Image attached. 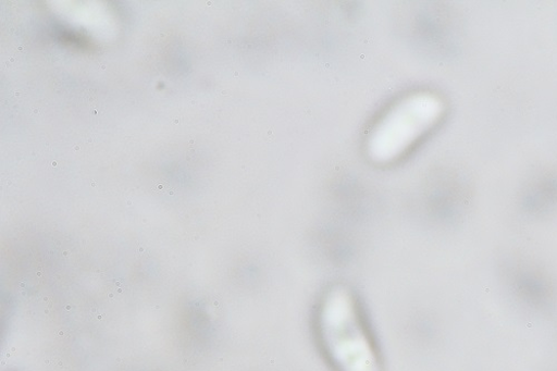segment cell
<instances>
[{
	"mask_svg": "<svg viewBox=\"0 0 557 371\" xmlns=\"http://www.w3.org/2000/svg\"><path fill=\"white\" fill-rule=\"evenodd\" d=\"M101 70L106 71L107 66L106 65H101Z\"/></svg>",
	"mask_w": 557,
	"mask_h": 371,
	"instance_id": "6",
	"label": "cell"
},
{
	"mask_svg": "<svg viewBox=\"0 0 557 371\" xmlns=\"http://www.w3.org/2000/svg\"><path fill=\"white\" fill-rule=\"evenodd\" d=\"M152 191L159 196H173L175 194V190L172 188V185L168 181L162 178L154 182Z\"/></svg>",
	"mask_w": 557,
	"mask_h": 371,
	"instance_id": "2",
	"label": "cell"
},
{
	"mask_svg": "<svg viewBox=\"0 0 557 371\" xmlns=\"http://www.w3.org/2000/svg\"><path fill=\"white\" fill-rule=\"evenodd\" d=\"M318 334L324 354L337 371H382L381 359L358 304L345 288L322 300Z\"/></svg>",
	"mask_w": 557,
	"mask_h": 371,
	"instance_id": "1",
	"label": "cell"
},
{
	"mask_svg": "<svg viewBox=\"0 0 557 371\" xmlns=\"http://www.w3.org/2000/svg\"><path fill=\"white\" fill-rule=\"evenodd\" d=\"M173 123H174V124H178V123H180V121H178L177 119H175V120L173 121Z\"/></svg>",
	"mask_w": 557,
	"mask_h": 371,
	"instance_id": "5",
	"label": "cell"
},
{
	"mask_svg": "<svg viewBox=\"0 0 557 371\" xmlns=\"http://www.w3.org/2000/svg\"><path fill=\"white\" fill-rule=\"evenodd\" d=\"M33 112H34V114H39L40 111L39 110H34Z\"/></svg>",
	"mask_w": 557,
	"mask_h": 371,
	"instance_id": "4",
	"label": "cell"
},
{
	"mask_svg": "<svg viewBox=\"0 0 557 371\" xmlns=\"http://www.w3.org/2000/svg\"><path fill=\"white\" fill-rule=\"evenodd\" d=\"M18 51H20V52H23V51H24V48H22V46H20Z\"/></svg>",
	"mask_w": 557,
	"mask_h": 371,
	"instance_id": "3",
	"label": "cell"
}]
</instances>
